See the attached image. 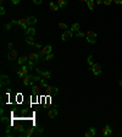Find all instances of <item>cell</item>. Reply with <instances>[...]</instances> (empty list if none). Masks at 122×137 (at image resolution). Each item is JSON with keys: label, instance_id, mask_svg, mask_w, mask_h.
<instances>
[{"label": "cell", "instance_id": "d6986e66", "mask_svg": "<svg viewBox=\"0 0 122 137\" xmlns=\"http://www.w3.org/2000/svg\"><path fill=\"white\" fill-rule=\"evenodd\" d=\"M26 43H27L28 45H35V42H34V38H33V36H27Z\"/></svg>", "mask_w": 122, "mask_h": 137}, {"label": "cell", "instance_id": "ffe728a7", "mask_svg": "<svg viewBox=\"0 0 122 137\" xmlns=\"http://www.w3.org/2000/svg\"><path fill=\"white\" fill-rule=\"evenodd\" d=\"M38 83H39L38 86H39V88H40V89H47V88H48V86H49V85L47 83V80H42V81L38 82Z\"/></svg>", "mask_w": 122, "mask_h": 137}, {"label": "cell", "instance_id": "f546056e", "mask_svg": "<svg viewBox=\"0 0 122 137\" xmlns=\"http://www.w3.org/2000/svg\"><path fill=\"white\" fill-rule=\"evenodd\" d=\"M51 59H54V54H53V53H50V54H48V55H47L45 61H49V60H51Z\"/></svg>", "mask_w": 122, "mask_h": 137}, {"label": "cell", "instance_id": "9c48e42d", "mask_svg": "<svg viewBox=\"0 0 122 137\" xmlns=\"http://www.w3.org/2000/svg\"><path fill=\"white\" fill-rule=\"evenodd\" d=\"M72 36H73V32H72L71 29H66V31L62 33V36H61V39H62L64 42H66V41H68V39H70Z\"/></svg>", "mask_w": 122, "mask_h": 137}, {"label": "cell", "instance_id": "52a82bcc", "mask_svg": "<svg viewBox=\"0 0 122 137\" xmlns=\"http://www.w3.org/2000/svg\"><path fill=\"white\" fill-rule=\"evenodd\" d=\"M34 132H37V127H35V126H33V127H28V129L23 130L22 136H25V137H31Z\"/></svg>", "mask_w": 122, "mask_h": 137}, {"label": "cell", "instance_id": "f1b7e54d", "mask_svg": "<svg viewBox=\"0 0 122 137\" xmlns=\"http://www.w3.org/2000/svg\"><path fill=\"white\" fill-rule=\"evenodd\" d=\"M87 61H88V65H89V66H92V65L94 64V60H93V55H89V56H88V60H87Z\"/></svg>", "mask_w": 122, "mask_h": 137}, {"label": "cell", "instance_id": "277c9868", "mask_svg": "<svg viewBox=\"0 0 122 137\" xmlns=\"http://www.w3.org/2000/svg\"><path fill=\"white\" fill-rule=\"evenodd\" d=\"M12 25H17V26H21L23 29H26L29 25H28V21H27V18H21V20H12L11 21Z\"/></svg>", "mask_w": 122, "mask_h": 137}, {"label": "cell", "instance_id": "7a4b0ae2", "mask_svg": "<svg viewBox=\"0 0 122 137\" xmlns=\"http://www.w3.org/2000/svg\"><path fill=\"white\" fill-rule=\"evenodd\" d=\"M51 51H53V47H51V45H47V47H44L42 50L38 53V54H39V59H42V60H45L47 55L50 54Z\"/></svg>", "mask_w": 122, "mask_h": 137}, {"label": "cell", "instance_id": "ac0fdd59", "mask_svg": "<svg viewBox=\"0 0 122 137\" xmlns=\"http://www.w3.org/2000/svg\"><path fill=\"white\" fill-rule=\"evenodd\" d=\"M86 137H93V136H95V129L94 127H89L88 129V131H86Z\"/></svg>", "mask_w": 122, "mask_h": 137}, {"label": "cell", "instance_id": "74e56055", "mask_svg": "<svg viewBox=\"0 0 122 137\" xmlns=\"http://www.w3.org/2000/svg\"><path fill=\"white\" fill-rule=\"evenodd\" d=\"M12 1V4L14 5H17V4H20V0H11Z\"/></svg>", "mask_w": 122, "mask_h": 137}, {"label": "cell", "instance_id": "5bb4252c", "mask_svg": "<svg viewBox=\"0 0 122 137\" xmlns=\"http://www.w3.org/2000/svg\"><path fill=\"white\" fill-rule=\"evenodd\" d=\"M9 83H10V78H9V76L1 75V82H0V86L4 87V86H7Z\"/></svg>", "mask_w": 122, "mask_h": 137}, {"label": "cell", "instance_id": "7402d4cb", "mask_svg": "<svg viewBox=\"0 0 122 137\" xmlns=\"http://www.w3.org/2000/svg\"><path fill=\"white\" fill-rule=\"evenodd\" d=\"M56 4L59 5V7H65L67 5V0H56Z\"/></svg>", "mask_w": 122, "mask_h": 137}, {"label": "cell", "instance_id": "484cf974", "mask_svg": "<svg viewBox=\"0 0 122 137\" xmlns=\"http://www.w3.org/2000/svg\"><path fill=\"white\" fill-rule=\"evenodd\" d=\"M39 89H40V88H39V86L33 85V86H32V94H33V95H37V94L39 93Z\"/></svg>", "mask_w": 122, "mask_h": 137}, {"label": "cell", "instance_id": "d590c367", "mask_svg": "<svg viewBox=\"0 0 122 137\" xmlns=\"http://www.w3.org/2000/svg\"><path fill=\"white\" fill-rule=\"evenodd\" d=\"M0 14H1V15H5V9H4V6H3V5L0 6Z\"/></svg>", "mask_w": 122, "mask_h": 137}, {"label": "cell", "instance_id": "4316f807", "mask_svg": "<svg viewBox=\"0 0 122 137\" xmlns=\"http://www.w3.org/2000/svg\"><path fill=\"white\" fill-rule=\"evenodd\" d=\"M76 37H77V38H84V37H86V33L78 31V32H76Z\"/></svg>", "mask_w": 122, "mask_h": 137}, {"label": "cell", "instance_id": "b9f144b4", "mask_svg": "<svg viewBox=\"0 0 122 137\" xmlns=\"http://www.w3.org/2000/svg\"><path fill=\"white\" fill-rule=\"evenodd\" d=\"M79 1H82V3H87L88 0H79Z\"/></svg>", "mask_w": 122, "mask_h": 137}, {"label": "cell", "instance_id": "e0dca14e", "mask_svg": "<svg viewBox=\"0 0 122 137\" xmlns=\"http://www.w3.org/2000/svg\"><path fill=\"white\" fill-rule=\"evenodd\" d=\"M26 61H28V56H26V55H23V56H20L18 58V60H17V64L18 65H25V63Z\"/></svg>", "mask_w": 122, "mask_h": 137}, {"label": "cell", "instance_id": "836d02e7", "mask_svg": "<svg viewBox=\"0 0 122 137\" xmlns=\"http://www.w3.org/2000/svg\"><path fill=\"white\" fill-rule=\"evenodd\" d=\"M32 1L34 3V4H37V5H40L43 3V0H32Z\"/></svg>", "mask_w": 122, "mask_h": 137}, {"label": "cell", "instance_id": "83f0119b", "mask_svg": "<svg viewBox=\"0 0 122 137\" xmlns=\"http://www.w3.org/2000/svg\"><path fill=\"white\" fill-rule=\"evenodd\" d=\"M59 27H60L61 29H67V28H68V26H67L65 22H60V23H59Z\"/></svg>", "mask_w": 122, "mask_h": 137}, {"label": "cell", "instance_id": "e575fe53", "mask_svg": "<svg viewBox=\"0 0 122 137\" xmlns=\"http://www.w3.org/2000/svg\"><path fill=\"white\" fill-rule=\"evenodd\" d=\"M21 114H22V115H26V114H28V109H26V108H23V109L21 110Z\"/></svg>", "mask_w": 122, "mask_h": 137}, {"label": "cell", "instance_id": "30bf717a", "mask_svg": "<svg viewBox=\"0 0 122 137\" xmlns=\"http://www.w3.org/2000/svg\"><path fill=\"white\" fill-rule=\"evenodd\" d=\"M17 55H18V51L16 49H11L7 54V60H15V59H17Z\"/></svg>", "mask_w": 122, "mask_h": 137}, {"label": "cell", "instance_id": "d4e9b609", "mask_svg": "<svg viewBox=\"0 0 122 137\" xmlns=\"http://www.w3.org/2000/svg\"><path fill=\"white\" fill-rule=\"evenodd\" d=\"M79 28H81V26H79V23H73V25L71 26V31H72L73 33H76V32H78V31H79Z\"/></svg>", "mask_w": 122, "mask_h": 137}, {"label": "cell", "instance_id": "2e32d148", "mask_svg": "<svg viewBox=\"0 0 122 137\" xmlns=\"http://www.w3.org/2000/svg\"><path fill=\"white\" fill-rule=\"evenodd\" d=\"M101 133H103L104 136H109V135L112 133V129H111L109 125H106L105 127H103V131H101Z\"/></svg>", "mask_w": 122, "mask_h": 137}, {"label": "cell", "instance_id": "9a60e30c", "mask_svg": "<svg viewBox=\"0 0 122 137\" xmlns=\"http://www.w3.org/2000/svg\"><path fill=\"white\" fill-rule=\"evenodd\" d=\"M25 33H26L27 36H34V34H35V28H34L33 26H28V27L25 29Z\"/></svg>", "mask_w": 122, "mask_h": 137}, {"label": "cell", "instance_id": "f35d334b", "mask_svg": "<svg viewBox=\"0 0 122 137\" xmlns=\"http://www.w3.org/2000/svg\"><path fill=\"white\" fill-rule=\"evenodd\" d=\"M7 48H9V49H12V48H14V44H12L11 42H10V43H7Z\"/></svg>", "mask_w": 122, "mask_h": 137}, {"label": "cell", "instance_id": "7c38bea8", "mask_svg": "<svg viewBox=\"0 0 122 137\" xmlns=\"http://www.w3.org/2000/svg\"><path fill=\"white\" fill-rule=\"evenodd\" d=\"M57 114H59V111H57V109H56V108H51V109L47 113L48 117H50V119H55V117L57 116Z\"/></svg>", "mask_w": 122, "mask_h": 137}, {"label": "cell", "instance_id": "44dd1931", "mask_svg": "<svg viewBox=\"0 0 122 137\" xmlns=\"http://www.w3.org/2000/svg\"><path fill=\"white\" fill-rule=\"evenodd\" d=\"M27 21H28V25L29 26H34L37 23V18L33 17V16H29V17H27Z\"/></svg>", "mask_w": 122, "mask_h": 137}, {"label": "cell", "instance_id": "603a6c76", "mask_svg": "<svg viewBox=\"0 0 122 137\" xmlns=\"http://www.w3.org/2000/svg\"><path fill=\"white\" fill-rule=\"evenodd\" d=\"M49 9H50L51 11H57L60 7H59V5H57V4H55V3H53V1H51V3L49 4Z\"/></svg>", "mask_w": 122, "mask_h": 137}, {"label": "cell", "instance_id": "ab89813d", "mask_svg": "<svg viewBox=\"0 0 122 137\" xmlns=\"http://www.w3.org/2000/svg\"><path fill=\"white\" fill-rule=\"evenodd\" d=\"M95 3H96V4H103L104 0H95Z\"/></svg>", "mask_w": 122, "mask_h": 137}, {"label": "cell", "instance_id": "6da1fadb", "mask_svg": "<svg viewBox=\"0 0 122 137\" xmlns=\"http://www.w3.org/2000/svg\"><path fill=\"white\" fill-rule=\"evenodd\" d=\"M38 60H39V54H38V53H31V54L28 55V63H29L28 67H29V70L33 69L34 64H35Z\"/></svg>", "mask_w": 122, "mask_h": 137}, {"label": "cell", "instance_id": "4fadbf2b", "mask_svg": "<svg viewBox=\"0 0 122 137\" xmlns=\"http://www.w3.org/2000/svg\"><path fill=\"white\" fill-rule=\"evenodd\" d=\"M45 92H47V95H51V94H56L59 92V89L56 87H54V86H48Z\"/></svg>", "mask_w": 122, "mask_h": 137}, {"label": "cell", "instance_id": "ba28073f", "mask_svg": "<svg viewBox=\"0 0 122 137\" xmlns=\"http://www.w3.org/2000/svg\"><path fill=\"white\" fill-rule=\"evenodd\" d=\"M28 70H29V67H27L26 65H22L21 67L17 70V76H18V77H23V76H26L27 72H28Z\"/></svg>", "mask_w": 122, "mask_h": 137}, {"label": "cell", "instance_id": "8d00e7d4", "mask_svg": "<svg viewBox=\"0 0 122 137\" xmlns=\"http://www.w3.org/2000/svg\"><path fill=\"white\" fill-rule=\"evenodd\" d=\"M112 3H115V4H122V0H112Z\"/></svg>", "mask_w": 122, "mask_h": 137}, {"label": "cell", "instance_id": "1f68e13d", "mask_svg": "<svg viewBox=\"0 0 122 137\" xmlns=\"http://www.w3.org/2000/svg\"><path fill=\"white\" fill-rule=\"evenodd\" d=\"M11 27H12V23H11V22L5 25V29H6V31H10V29H11Z\"/></svg>", "mask_w": 122, "mask_h": 137}, {"label": "cell", "instance_id": "3957f363", "mask_svg": "<svg viewBox=\"0 0 122 137\" xmlns=\"http://www.w3.org/2000/svg\"><path fill=\"white\" fill-rule=\"evenodd\" d=\"M86 38H87L88 43L94 44V43H96V38H98V36H96V33H95L94 31H88V32L86 33Z\"/></svg>", "mask_w": 122, "mask_h": 137}, {"label": "cell", "instance_id": "8992f818", "mask_svg": "<svg viewBox=\"0 0 122 137\" xmlns=\"http://www.w3.org/2000/svg\"><path fill=\"white\" fill-rule=\"evenodd\" d=\"M37 73L43 78V80H49V78L51 77V73L49 71H43V70H40V69H35Z\"/></svg>", "mask_w": 122, "mask_h": 137}, {"label": "cell", "instance_id": "5b68a950", "mask_svg": "<svg viewBox=\"0 0 122 137\" xmlns=\"http://www.w3.org/2000/svg\"><path fill=\"white\" fill-rule=\"evenodd\" d=\"M22 81L25 86H33L34 85V80H33V75H26L22 77Z\"/></svg>", "mask_w": 122, "mask_h": 137}, {"label": "cell", "instance_id": "cb8c5ba5", "mask_svg": "<svg viewBox=\"0 0 122 137\" xmlns=\"http://www.w3.org/2000/svg\"><path fill=\"white\" fill-rule=\"evenodd\" d=\"M94 5H95V0H88L87 1V6L89 10H94Z\"/></svg>", "mask_w": 122, "mask_h": 137}, {"label": "cell", "instance_id": "d6a6232c", "mask_svg": "<svg viewBox=\"0 0 122 137\" xmlns=\"http://www.w3.org/2000/svg\"><path fill=\"white\" fill-rule=\"evenodd\" d=\"M103 4H105L106 6H109V5L112 4V0H104V3H103Z\"/></svg>", "mask_w": 122, "mask_h": 137}, {"label": "cell", "instance_id": "8fae6325", "mask_svg": "<svg viewBox=\"0 0 122 137\" xmlns=\"http://www.w3.org/2000/svg\"><path fill=\"white\" fill-rule=\"evenodd\" d=\"M90 67H92V71H93L94 75H100L101 73V65L100 64H93Z\"/></svg>", "mask_w": 122, "mask_h": 137}, {"label": "cell", "instance_id": "60d3db41", "mask_svg": "<svg viewBox=\"0 0 122 137\" xmlns=\"http://www.w3.org/2000/svg\"><path fill=\"white\" fill-rule=\"evenodd\" d=\"M118 83H120V86H122V77H121V80H120V82H118Z\"/></svg>", "mask_w": 122, "mask_h": 137}, {"label": "cell", "instance_id": "4dcf8cb0", "mask_svg": "<svg viewBox=\"0 0 122 137\" xmlns=\"http://www.w3.org/2000/svg\"><path fill=\"white\" fill-rule=\"evenodd\" d=\"M34 48L38 50V51H40V50H42L43 49V47H42V44H39V43H35V45H34Z\"/></svg>", "mask_w": 122, "mask_h": 137}]
</instances>
